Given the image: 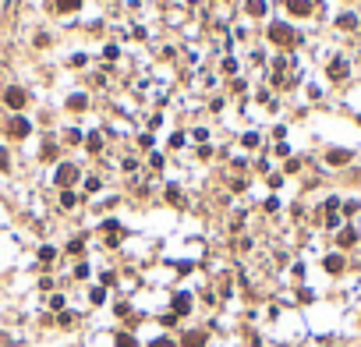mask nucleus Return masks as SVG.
<instances>
[{
	"mask_svg": "<svg viewBox=\"0 0 361 347\" xmlns=\"http://www.w3.org/2000/svg\"><path fill=\"white\" fill-rule=\"evenodd\" d=\"M4 103L18 110V106H25V92H21V89H7V92H4Z\"/></svg>",
	"mask_w": 361,
	"mask_h": 347,
	"instance_id": "1",
	"label": "nucleus"
},
{
	"mask_svg": "<svg viewBox=\"0 0 361 347\" xmlns=\"http://www.w3.org/2000/svg\"><path fill=\"white\" fill-rule=\"evenodd\" d=\"M74 177H78V170H74V167H61V170H57V181H61V184H71Z\"/></svg>",
	"mask_w": 361,
	"mask_h": 347,
	"instance_id": "2",
	"label": "nucleus"
},
{
	"mask_svg": "<svg viewBox=\"0 0 361 347\" xmlns=\"http://www.w3.org/2000/svg\"><path fill=\"white\" fill-rule=\"evenodd\" d=\"M25 131H29V121L25 117H14L11 121V135H25Z\"/></svg>",
	"mask_w": 361,
	"mask_h": 347,
	"instance_id": "3",
	"label": "nucleus"
},
{
	"mask_svg": "<svg viewBox=\"0 0 361 347\" xmlns=\"http://www.w3.org/2000/svg\"><path fill=\"white\" fill-rule=\"evenodd\" d=\"M174 308H177V315H184V312L191 308V301H188V294H177V301H174Z\"/></svg>",
	"mask_w": 361,
	"mask_h": 347,
	"instance_id": "4",
	"label": "nucleus"
},
{
	"mask_svg": "<svg viewBox=\"0 0 361 347\" xmlns=\"http://www.w3.org/2000/svg\"><path fill=\"white\" fill-rule=\"evenodd\" d=\"M290 11H294V14H308L312 4H308V0H290Z\"/></svg>",
	"mask_w": 361,
	"mask_h": 347,
	"instance_id": "5",
	"label": "nucleus"
},
{
	"mask_svg": "<svg viewBox=\"0 0 361 347\" xmlns=\"http://www.w3.org/2000/svg\"><path fill=\"white\" fill-rule=\"evenodd\" d=\"M269 36H273V39H280V43H284V39H290V32L284 29V25H273V29H269Z\"/></svg>",
	"mask_w": 361,
	"mask_h": 347,
	"instance_id": "6",
	"label": "nucleus"
},
{
	"mask_svg": "<svg viewBox=\"0 0 361 347\" xmlns=\"http://www.w3.org/2000/svg\"><path fill=\"white\" fill-rule=\"evenodd\" d=\"M248 11H252V14H262V11H266V0H248Z\"/></svg>",
	"mask_w": 361,
	"mask_h": 347,
	"instance_id": "7",
	"label": "nucleus"
},
{
	"mask_svg": "<svg viewBox=\"0 0 361 347\" xmlns=\"http://www.w3.org/2000/svg\"><path fill=\"white\" fill-rule=\"evenodd\" d=\"M340 266H344V262H340V259H337V255H329V259H326V270H329V273H337V270H340Z\"/></svg>",
	"mask_w": 361,
	"mask_h": 347,
	"instance_id": "8",
	"label": "nucleus"
},
{
	"mask_svg": "<svg viewBox=\"0 0 361 347\" xmlns=\"http://www.w3.org/2000/svg\"><path fill=\"white\" fill-rule=\"evenodd\" d=\"M78 4H81V0H57V7H61V11H74Z\"/></svg>",
	"mask_w": 361,
	"mask_h": 347,
	"instance_id": "9",
	"label": "nucleus"
},
{
	"mask_svg": "<svg viewBox=\"0 0 361 347\" xmlns=\"http://www.w3.org/2000/svg\"><path fill=\"white\" fill-rule=\"evenodd\" d=\"M117 347H135V340H131L128 333H121V337H117Z\"/></svg>",
	"mask_w": 361,
	"mask_h": 347,
	"instance_id": "10",
	"label": "nucleus"
},
{
	"mask_svg": "<svg viewBox=\"0 0 361 347\" xmlns=\"http://www.w3.org/2000/svg\"><path fill=\"white\" fill-rule=\"evenodd\" d=\"M149 347H174V344H170L166 337H159V340H152V344H149Z\"/></svg>",
	"mask_w": 361,
	"mask_h": 347,
	"instance_id": "11",
	"label": "nucleus"
}]
</instances>
